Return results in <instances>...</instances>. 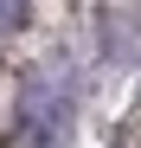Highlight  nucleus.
<instances>
[{"label":"nucleus","mask_w":141,"mask_h":148,"mask_svg":"<svg viewBox=\"0 0 141 148\" xmlns=\"http://www.w3.org/2000/svg\"><path fill=\"white\" fill-rule=\"evenodd\" d=\"M13 129H19V148H64L70 142V84L58 71H32L19 84Z\"/></svg>","instance_id":"obj_1"},{"label":"nucleus","mask_w":141,"mask_h":148,"mask_svg":"<svg viewBox=\"0 0 141 148\" xmlns=\"http://www.w3.org/2000/svg\"><path fill=\"white\" fill-rule=\"evenodd\" d=\"M26 13H32V0H0V39L26 26Z\"/></svg>","instance_id":"obj_2"}]
</instances>
